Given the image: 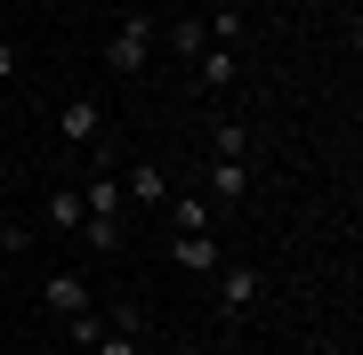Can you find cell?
Here are the masks:
<instances>
[{
  "label": "cell",
  "instance_id": "obj_1",
  "mask_svg": "<svg viewBox=\"0 0 363 355\" xmlns=\"http://www.w3.org/2000/svg\"><path fill=\"white\" fill-rule=\"evenodd\" d=\"M145 57H154V25H145V16H121L113 40H105V65L113 73H145Z\"/></svg>",
  "mask_w": 363,
  "mask_h": 355
},
{
  "label": "cell",
  "instance_id": "obj_2",
  "mask_svg": "<svg viewBox=\"0 0 363 355\" xmlns=\"http://www.w3.org/2000/svg\"><path fill=\"white\" fill-rule=\"evenodd\" d=\"M210 283H218V307H226V315H250V307L267 299V275H259V266H242V259H234V266H218Z\"/></svg>",
  "mask_w": 363,
  "mask_h": 355
},
{
  "label": "cell",
  "instance_id": "obj_3",
  "mask_svg": "<svg viewBox=\"0 0 363 355\" xmlns=\"http://www.w3.org/2000/svg\"><path fill=\"white\" fill-rule=\"evenodd\" d=\"M40 307H49L57 323H73V315H89V283H81L73 266H57V275L40 283Z\"/></svg>",
  "mask_w": 363,
  "mask_h": 355
},
{
  "label": "cell",
  "instance_id": "obj_4",
  "mask_svg": "<svg viewBox=\"0 0 363 355\" xmlns=\"http://www.w3.org/2000/svg\"><path fill=\"white\" fill-rule=\"evenodd\" d=\"M57 137H65V145H97V137H105V106H97V97L57 106Z\"/></svg>",
  "mask_w": 363,
  "mask_h": 355
},
{
  "label": "cell",
  "instance_id": "obj_5",
  "mask_svg": "<svg viewBox=\"0 0 363 355\" xmlns=\"http://www.w3.org/2000/svg\"><path fill=\"white\" fill-rule=\"evenodd\" d=\"M121 210H130L121 170H89V186H81V218H121Z\"/></svg>",
  "mask_w": 363,
  "mask_h": 355
},
{
  "label": "cell",
  "instance_id": "obj_6",
  "mask_svg": "<svg viewBox=\"0 0 363 355\" xmlns=\"http://www.w3.org/2000/svg\"><path fill=\"white\" fill-rule=\"evenodd\" d=\"M162 210H169V226H178V235H210V194H202V186H169Z\"/></svg>",
  "mask_w": 363,
  "mask_h": 355
},
{
  "label": "cell",
  "instance_id": "obj_7",
  "mask_svg": "<svg viewBox=\"0 0 363 355\" xmlns=\"http://www.w3.org/2000/svg\"><path fill=\"white\" fill-rule=\"evenodd\" d=\"M121 194H130L138 210H162V202H169V170H154V162H130V170H121Z\"/></svg>",
  "mask_w": 363,
  "mask_h": 355
},
{
  "label": "cell",
  "instance_id": "obj_8",
  "mask_svg": "<svg viewBox=\"0 0 363 355\" xmlns=\"http://www.w3.org/2000/svg\"><path fill=\"white\" fill-rule=\"evenodd\" d=\"M202 194H210V210H234V202L250 194V162H210V186H202Z\"/></svg>",
  "mask_w": 363,
  "mask_h": 355
},
{
  "label": "cell",
  "instance_id": "obj_9",
  "mask_svg": "<svg viewBox=\"0 0 363 355\" xmlns=\"http://www.w3.org/2000/svg\"><path fill=\"white\" fill-rule=\"evenodd\" d=\"M40 226L49 235H81V186H49L40 194Z\"/></svg>",
  "mask_w": 363,
  "mask_h": 355
},
{
  "label": "cell",
  "instance_id": "obj_10",
  "mask_svg": "<svg viewBox=\"0 0 363 355\" xmlns=\"http://www.w3.org/2000/svg\"><path fill=\"white\" fill-rule=\"evenodd\" d=\"M169 259H178L186 275H218V266H226V259H218V242H210V235H178V242H169Z\"/></svg>",
  "mask_w": 363,
  "mask_h": 355
},
{
  "label": "cell",
  "instance_id": "obj_11",
  "mask_svg": "<svg viewBox=\"0 0 363 355\" xmlns=\"http://www.w3.org/2000/svg\"><path fill=\"white\" fill-rule=\"evenodd\" d=\"M194 73H202V89H234V73H242V57H234V49H218V40H210V49L194 57Z\"/></svg>",
  "mask_w": 363,
  "mask_h": 355
},
{
  "label": "cell",
  "instance_id": "obj_12",
  "mask_svg": "<svg viewBox=\"0 0 363 355\" xmlns=\"http://www.w3.org/2000/svg\"><path fill=\"white\" fill-rule=\"evenodd\" d=\"M154 40H162L169 57H202V49H210V33H202V16H178V25H169V33H154Z\"/></svg>",
  "mask_w": 363,
  "mask_h": 355
},
{
  "label": "cell",
  "instance_id": "obj_13",
  "mask_svg": "<svg viewBox=\"0 0 363 355\" xmlns=\"http://www.w3.org/2000/svg\"><path fill=\"white\" fill-rule=\"evenodd\" d=\"M210 162H250V130H242V121H218V137H210Z\"/></svg>",
  "mask_w": 363,
  "mask_h": 355
},
{
  "label": "cell",
  "instance_id": "obj_14",
  "mask_svg": "<svg viewBox=\"0 0 363 355\" xmlns=\"http://www.w3.org/2000/svg\"><path fill=\"white\" fill-rule=\"evenodd\" d=\"M89 355H145V331H113V323H105L89 339Z\"/></svg>",
  "mask_w": 363,
  "mask_h": 355
},
{
  "label": "cell",
  "instance_id": "obj_15",
  "mask_svg": "<svg viewBox=\"0 0 363 355\" xmlns=\"http://www.w3.org/2000/svg\"><path fill=\"white\" fill-rule=\"evenodd\" d=\"M81 242L89 250H121L130 235H121V218H81Z\"/></svg>",
  "mask_w": 363,
  "mask_h": 355
},
{
  "label": "cell",
  "instance_id": "obj_16",
  "mask_svg": "<svg viewBox=\"0 0 363 355\" xmlns=\"http://www.w3.org/2000/svg\"><path fill=\"white\" fill-rule=\"evenodd\" d=\"M210 40H218V49H234V40H242V9H218V16H210V25H202Z\"/></svg>",
  "mask_w": 363,
  "mask_h": 355
},
{
  "label": "cell",
  "instance_id": "obj_17",
  "mask_svg": "<svg viewBox=\"0 0 363 355\" xmlns=\"http://www.w3.org/2000/svg\"><path fill=\"white\" fill-rule=\"evenodd\" d=\"M25 242H33V235H25V218H9V226H0V250H9V259H16Z\"/></svg>",
  "mask_w": 363,
  "mask_h": 355
},
{
  "label": "cell",
  "instance_id": "obj_18",
  "mask_svg": "<svg viewBox=\"0 0 363 355\" xmlns=\"http://www.w3.org/2000/svg\"><path fill=\"white\" fill-rule=\"evenodd\" d=\"M0 81H16V49H9V40H0Z\"/></svg>",
  "mask_w": 363,
  "mask_h": 355
}]
</instances>
